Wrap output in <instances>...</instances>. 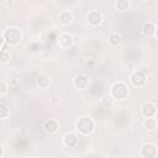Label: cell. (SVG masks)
Returning a JSON list of instances; mask_svg holds the SVG:
<instances>
[{"instance_id":"cell-22","label":"cell","mask_w":158,"mask_h":158,"mask_svg":"<svg viewBox=\"0 0 158 158\" xmlns=\"http://www.w3.org/2000/svg\"><path fill=\"white\" fill-rule=\"evenodd\" d=\"M157 38H158V25H156V35H154Z\"/></svg>"},{"instance_id":"cell-20","label":"cell","mask_w":158,"mask_h":158,"mask_svg":"<svg viewBox=\"0 0 158 158\" xmlns=\"http://www.w3.org/2000/svg\"><path fill=\"white\" fill-rule=\"evenodd\" d=\"M10 57H11L10 52H9L7 49L4 48V49L1 51V56H0V60H1V63H6V62H9Z\"/></svg>"},{"instance_id":"cell-18","label":"cell","mask_w":158,"mask_h":158,"mask_svg":"<svg viewBox=\"0 0 158 158\" xmlns=\"http://www.w3.org/2000/svg\"><path fill=\"white\" fill-rule=\"evenodd\" d=\"M120 42H121V37H120V35H118V33L112 32V33H110V35H109V43H110L111 46L116 47V46H118V44H120Z\"/></svg>"},{"instance_id":"cell-8","label":"cell","mask_w":158,"mask_h":158,"mask_svg":"<svg viewBox=\"0 0 158 158\" xmlns=\"http://www.w3.org/2000/svg\"><path fill=\"white\" fill-rule=\"evenodd\" d=\"M73 42H74L73 36H72L70 33H67V32L60 33L59 37L57 38V43H58V46H59L60 48H63V49H67V48L72 47Z\"/></svg>"},{"instance_id":"cell-10","label":"cell","mask_w":158,"mask_h":158,"mask_svg":"<svg viewBox=\"0 0 158 158\" xmlns=\"http://www.w3.org/2000/svg\"><path fill=\"white\" fill-rule=\"evenodd\" d=\"M73 85L79 90H85L89 86V78L85 74H78L73 79Z\"/></svg>"},{"instance_id":"cell-1","label":"cell","mask_w":158,"mask_h":158,"mask_svg":"<svg viewBox=\"0 0 158 158\" xmlns=\"http://www.w3.org/2000/svg\"><path fill=\"white\" fill-rule=\"evenodd\" d=\"M75 130L83 136H89L95 130V122L89 116H80L75 122Z\"/></svg>"},{"instance_id":"cell-6","label":"cell","mask_w":158,"mask_h":158,"mask_svg":"<svg viewBox=\"0 0 158 158\" xmlns=\"http://www.w3.org/2000/svg\"><path fill=\"white\" fill-rule=\"evenodd\" d=\"M86 21L90 26H99L102 21V14L96 10V9H91L89 10V12L86 14Z\"/></svg>"},{"instance_id":"cell-15","label":"cell","mask_w":158,"mask_h":158,"mask_svg":"<svg viewBox=\"0 0 158 158\" xmlns=\"http://www.w3.org/2000/svg\"><path fill=\"white\" fill-rule=\"evenodd\" d=\"M143 126L148 131H154L157 128V126H158V121H157L156 117H148V118H144Z\"/></svg>"},{"instance_id":"cell-7","label":"cell","mask_w":158,"mask_h":158,"mask_svg":"<svg viewBox=\"0 0 158 158\" xmlns=\"http://www.w3.org/2000/svg\"><path fill=\"white\" fill-rule=\"evenodd\" d=\"M141 112L146 118H148V117H156L158 110H157V106L152 101H146L141 107Z\"/></svg>"},{"instance_id":"cell-17","label":"cell","mask_w":158,"mask_h":158,"mask_svg":"<svg viewBox=\"0 0 158 158\" xmlns=\"http://www.w3.org/2000/svg\"><path fill=\"white\" fill-rule=\"evenodd\" d=\"M130 1L127 0H117L115 1V9L118 10V11H125V10H128L130 7Z\"/></svg>"},{"instance_id":"cell-13","label":"cell","mask_w":158,"mask_h":158,"mask_svg":"<svg viewBox=\"0 0 158 158\" xmlns=\"http://www.w3.org/2000/svg\"><path fill=\"white\" fill-rule=\"evenodd\" d=\"M36 85L40 89H47L51 85V78L47 74H40L36 78Z\"/></svg>"},{"instance_id":"cell-5","label":"cell","mask_w":158,"mask_h":158,"mask_svg":"<svg viewBox=\"0 0 158 158\" xmlns=\"http://www.w3.org/2000/svg\"><path fill=\"white\" fill-rule=\"evenodd\" d=\"M130 81H131V84H132L133 86H136V88H142V86H144L146 83H147V77H146V74H144L143 70L136 69V70H133V72L131 73V75H130Z\"/></svg>"},{"instance_id":"cell-21","label":"cell","mask_w":158,"mask_h":158,"mask_svg":"<svg viewBox=\"0 0 158 158\" xmlns=\"http://www.w3.org/2000/svg\"><path fill=\"white\" fill-rule=\"evenodd\" d=\"M7 93V84L5 80L0 81V95H5Z\"/></svg>"},{"instance_id":"cell-12","label":"cell","mask_w":158,"mask_h":158,"mask_svg":"<svg viewBox=\"0 0 158 158\" xmlns=\"http://www.w3.org/2000/svg\"><path fill=\"white\" fill-rule=\"evenodd\" d=\"M58 19H59V22H60L62 25L67 26V25H70V23L73 22L74 16H73V14H72L69 10H63V11L59 12Z\"/></svg>"},{"instance_id":"cell-14","label":"cell","mask_w":158,"mask_h":158,"mask_svg":"<svg viewBox=\"0 0 158 158\" xmlns=\"http://www.w3.org/2000/svg\"><path fill=\"white\" fill-rule=\"evenodd\" d=\"M142 32L144 36H154L156 35V25L152 22V21H146L143 25H142Z\"/></svg>"},{"instance_id":"cell-3","label":"cell","mask_w":158,"mask_h":158,"mask_svg":"<svg viewBox=\"0 0 158 158\" xmlns=\"http://www.w3.org/2000/svg\"><path fill=\"white\" fill-rule=\"evenodd\" d=\"M110 94L118 100H125L128 96V86L123 81H116L111 85Z\"/></svg>"},{"instance_id":"cell-11","label":"cell","mask_w":158,"mask_h":158,"mask_svg":"<svg viewBox=\"0 0 158 158\" xmlns=\"http://www.w3.org/2000/svg\"><path fill=\"white\" fill-rule=\"evenodd\" d=\"M43 130H44V132H47V133H54V132H57L58 131V128H59V122L57 121V120H54V118H48V120H46L44 122H43Z\"/></svg>"},{"instance_id":"cell-4","label":"cell","mask_w":158,"mask_h":158,"mask_svg":"<svg viewBox=\"0 0 158 158\" xmlns=\"http://www.w3.org/2000/svg\"><path fill=\"white\" fill-rule=\"evenodd\" d=\"M139 154L142 158H157L158 157V147L152 142H146L142 144L139 149Z\"/></svg>"},{"instance_id":"cell-16","label":"cell","mask_w":158,"mask_h":158,"mask_svg":"<svg viewBox=\"0 0 158 158\" xmlns=\"http://www.w3.org/2000/svg\"><path fill=\"white\" fill-rule=\"evenodd\" d=\"M114 101H115V98L111 95V94H105L101 96L100 99V104L104 106V107H111L114 105Z\"/></svg>"},{"instance_id":"cell-9","label":"cell","mask_w":158,"mask_h":158,"mask_svg":"<svg viewBox=\"0 0 158 158\" xmlns=\"http://www.w3.org/2000/svg\"><path fill=\"white\" fill-rule=\"evenodd\" d=\"M78 143H79V137L75 132H67L63 136V144L65 147L73 148V147L78 146Z\"/></svg>"},{"instance_id":"cell-2","label":"cell","mask_w":158,"mask_h":158,"mask_svg":"<svg viewBox=\"0 0 158 158\" xmlns=\"http://www.w3.org/2000/svg\"><path fill=\"white\" fill-rule=\"evenodd\" d=\"M1 35L4 36L6 43L11 44V46L17 44L22 40V32H21V30L19 27H7L6 30L2 31Z\"/></svg>"},{"instance_id":"cell-19","label":"cell","mask_w":158,"mask_h":158,"mask_svg":"<svg viewBox=\"0 0 158 158\" xmlns=\"http://www.w3.org/2000/svg\"><path fill=\"white\" fill-rule=\"evenodd\" d=\"M9 115H10V109H9V106H7L6 104L1 102V104H0V118H1V120H5Z\"/></svg>"},{"instance_id":"cell-23","label":"cell","mask_w":158,"mask_h":158,"mask_svg":"<svg viewBox=\"0 0 158 158\" xmlns=\"http://www.w3.org/2000/svg\"><path fill=\"white\" fill-rule=\"evenodd\" d=\"M32 158H36V157H32Z\"/></svg>"}]
</instances>
